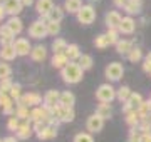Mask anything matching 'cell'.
<instances>
[{"mask_svg": "<svg viewBox=\"0 0 151 142\" xmlns=\"http://www.w3.org/2000/svg\"><path fill=\"white\" fill-rule=\"evenodd\" d=\"M84 70L81 69V65L77 62H69L67 65L60 70V77L65 84H77L82 80Z\"/></svg>", "mask_w": 151, "mask_h": 142, "instance_id": "1", "label": "cell"}, {"mask_svg": "<svg viewBox=\"0 0 151 142\" xmlns=\"http://www.w3.org/2000/svg\"><path fill=\"white\" fill-rule=\"evenodd\" d=\"M116 94H118V90L111 84H101L96 90V99L101 104H111L116 99Z\"/></svg>", "mask_w": 151, "mask_h": 142, "instance_id": "2", "label": "cell"}, {"mask_svg": "<svg viewBox=\"0 0 151 142\" xmlns=\"http://www.w3.org/2000/svg\"><path fill=\"white\" fill-rule=\"evenodd\" d=\"M77 22L82 23V25H91L94 20H96V10H94V7L91 4H87L81 9V10L77 12Z\"/></svg>", "mask_w": 151, "mask_h": 142, "instance_id": "3", "label": "cell"}, {"mask_svg": "<svg viewBox=\"0 0 151 142\" xmlns=\"http://www.w3.org/2000/svg\"><path fill=\"white\" fill-rule=\"evenodd\" d=\"M29 35L32 38H37V40L47 37V22L45 20H34L29 27Z\"/></svg>", "mask_w": 151, "mask_h": 142, "instance_id": "4", "label": "cell"}, {"mask_svg": "<svg viewBox=\"0 0 151 142\" xmlns=\"http://www.w3.org/2000/svg\"><path fill=\"white\" fill-rule=\"evenodd\" d=\"M123 74H124V67L121 65L119 62H111V64L106 67V70H104L106 79L111 80V82H118L119 79L123 77Z\"/></svg>", "mask_w": 151, "mask_h": 142, "instance_id": "5", "label": "cell"}, {"mask_svg": "<svg viewBox=\"0 0 151 142\" xmlns=\"http://www.w3.org/2000/svg\"><path fill=\"white\" fill-rule=\"evenodd\" d=\"M39 104H44V97L39 92H27L22 95V99L17 102V105H27V107H37Z\"/></svg>", "mask_w": 151, "mask_h": 142, "instance_id": "6", "label": "cell"}, {"mask_svg": "<svg viewBox=\"0 0 151 142\" xmlns=\"http://www.w3.org/2000/svg\"><path fill=\"white\" fill-rule=\"evenodd\" d=\"M143 102H145V100H143V95H141L139 92H133L131 97L128 99V102L123 105V112L124 114H129L131 110H138Z\"/></svg>", "mask_w": 151, "mask_h": 142, "instance_id": "7", "label": "cell"}, {"mask_svg": "<svg viewBox=\"0 0 151 142\" xmlns=\"http://www.w3.org/2000/svg\"><path fill=\"white\" fill-rule=\"evenodd\" d=\"M103 127H104V119H101L99 115L92 114V115H89V117H87V120H86V129L91 132V134L101 132V131H103Z\"/></svg>", "mask_w": 151, "mask_h": 142, "instance_id": "8", "label": "cell"}, {"mask_svg": "<svg viewBox=\"0 0 151 142\" xmlns=\"http://www.w3.org/2000/svg\"><path fill=\"white\" fill-rule=\"evenodd\" d=\"M14 49H15L17 55L24 57V55H29L32 52V45H30V42H29L27 38L19 37V38H15V42H14Z\"/></svg>", "mask_w": 151, "mask_h": 142, "instance_id": "9", "label": "cell"}, {"mask_svg": "<svg viewBox=\"0 0 151 142\" xmlns=\"http://www.w3.org/2000/svg\"><path fill=\"white\" fill-rule=\"evenodd\" d=\"M54 2L52 0H37L35 2V12H37V15L42 17V20L44 18H47V15L50 13V10L54 9Z\"/></svg>", "mask_w": 151, "mask_h": 142, "instance_id": "10", "label": "cell"}, {"mask_svg": "<svg viewBox=\"0 0 151 142\" xmlns=\"http://www.w3.org/2000/svg\"><path fill=\"white\" fill-rule=\"evenodd\" d=\"M121 20H123V17H121V13L118 10H109L104 15V23H106L108 28H119Z\"/></svg>", "mask_w": 151, "mask_h": 142, "instance_id": "11", "label": "cell"}, {"mask_svg": "<svg viewBox=\"0 0 151 142\" xmlns=\"http://www.w3.org/2000/svg\"><path fill=\"white\" fill-rule=\"evenodd\" d=\"M4 7H5V10H7V15H10V17H19V13L24 9L20 0H5Z\"/></svg>", "mask_w": 151, "mask_h": 142, "instance_id": "12", "label": "cell"}, {"mask_svg": "<svg viewBox=\"0 0 151 142\" xmlns=\"http://www.w3.org/2000/svg\"><path fill=\"white\" fill-rule=\"evenodd\" d=\"M32 134H34V127H32V124H30V120H22L19 131L15 132V137L17 139H22V141H25V139H29Z\"/></svg>", "mask_w": 151, "mask_h": 142, "instance_id": "13", "label": "cell"}, {"mask_svg": "<svg viewBox=\"0 0 151 142\" xmlns=\"http://www.w3.org/2000/svg\"><path fill=\"white\" fill-rule=\"evenodd\" d=\"M59 100H60V92L59 90H47L44 94V104L45 107L52 109L55 105H59Z\"/></svg>", "mask_w": 151, "mask_h": 142, "instance_id": "14", "label": "cell"}, {"mask_svg": "<svg viewBox=\"0 0 151 142\" xmlns=\"http://www.w3.org/2000/svg\"><path fill=\"white\" fill-rule=\"evenodd\" d=\"M134 28H136V20L133 18V17H129V15H126V17H123V20H121V25H119V33H133L134 32Z\"/></svg>", "mask_w": 151, "mask_h": 142, "instance_id": "15", "label": "cell"}, {"mask_svg": "<svg viewBox=\"0 0 151 142\" xmlns=\"http://www.w3.org/2000/svg\"><path fill=\"white\" fill-rule=\"evenodd\" d=\"M15 42V35L12 33V30L7 25L0 27V44L2 45H14Z\"/></svg>", "mask_w": 151, "mask_h": 142, "instance_id": "16", "label": "cell"}, {"mask_svg": "<svg viewBox=\"0 0 151 142\" xmlns=\"http://www.w3.org/2000/svg\"><path fill=\"white\" fill-rule=\"evenodd\" d=\"M64 7H59V5H55L52 10H50V13L47 15V18H44L45 22H59L64 18Z\"/></svg>", "mask_w": 151, "mask_h": 142, "instance_id": "17", "label": "cell"}, {"mask_svg": "<svg viewBox=\"0 0 151 142\" xmlns=\"http://www.w3.org/2000/svg\"><path fill=\"white\" fill-rule=\"evenodd\" d=\"M45 57H47V49L44 45H35V47H32L30 59L34 62H42V60H45Z\"/></svg>", "mask_w": 151, "mask_h": 142, "instance_id": "18", "label": "cell"}, {"mask_svg": "<svg viewBox=\"0 0 151 142\" xmlns=\"http://www.w3.org/2000/svg\"><path fill=\"white\" fill-rule=\"evenodd\" d=\"M69 62L70 60L67 59V55L65 54H54V57H52V60H50L52 67H54V69H59V70H62Z\"/></svg>", "mask_w": 151, "mask_h": 142, "instance_id": "19", "label": "cell"}, {"mask_svg": "<svg viewBox=\"0 0 151 142\" xmlns=\"http://www.w3.org/2000/svg\"><path fill=\"white\" fill-rule=\"evenodd\" d=\"M128 15H138L141 12V0H128V4L124 5V9H123Z\"/></svg>", "mask_w": 151, "mask_h": 142, "instance_id": "20", "label": "cell"}, {"mask_svg": "<svg viewBox=\"0 0 151 142\" xmlns=\"http://www.w3.org/2000/svg\"><path fill=\"white\" fill-rule=\"evenodd\" d=\"M5 25L12 30V33H14V35H19V33L22 32V28H24L22 20L19 18V17H9V20H7Z\"/></svg>", "mask_w": 151, "mask_h": 142, "instance_id": "21", "label": "cell"}, {"mask_svg": "<svg viewBox=\"0 0 151 142\" xmlns=\"http://www.w3.org/2000/svg\"><path fill=\"white\" fill-rule=\"evenodd\" d=\"M15 57H17V52L14 49V45H2V49H0V59L10 62Z\"/></svg>", "mask_w": 151, "mask_h": 142, "instance_id": "22", "label": "cell"}, {"mask_svg": "<svg viewBox=\"0 0 151 142\" xmlns=\"http://www.w3.org/2000/svg\"><path fill=\"white\" fill-rule=\"evenodd\" d=\"M82 0H65L64 2V10L69 12V13H76L77 15V12L82 9Z\"/></svg>", "mask_w": 151, "mask_h": 142, "instance_id": "23", "label": "cell"}, {"mask_svg": "<svg viewBox=\"0 0 151 142\" xmlns=\"http://www.w3.org/2000/svg\"><path fill=\"white\" fill-rule=\"evenodd\" d=\"M126 124L131 129H138V126L141 124V115L138 110H131L129 114H126Z\"/></svg>", "mask_w": 151, "mask_h": 142, "instance_id": "24", "label": "cell"}, {"mask_svg": "<svg viewBox=\"0 0 151 142\" xmlns=\"http://www.w3.org/2000/svg\"><path fill=\"white\" fill-rule=\"evenodd\" d=\"M94 114L106 120V119H111V117H113V109H111L109 104H99L96 107V112H94Z\"/></svg>", "mask_w": 151, "mask_h": 142, "instance_id": "25", "label": "cell"}, {"mask_svg": "<svg viewBox=\"0 0 151 142\" xmlns=\"http://www.w3.org/2000/svg\"><path fill=\"white\" fill-rule=\"evenodd\" d=\"M55 136H57V127H54V126H45V129L37 134V137L40 141H50Z\"/></svg>", "mask_w": 151, "mask_h": 142, "instance_id": "26", "label": "cell"}, {"mask_svg": "<svg viewBox=\"0 0 151 142\" xmlns=\"http://www.w3.org/2000/svg\"><path fill=\"white\" fill-rule=\"evenodd\" d=\"M65 55H67V59L70 60V62H76V60H79V57H81V49H79V45L77 44H69V47H67V50H65Z\"/></svg>", "mask_w": 151, "mask_h": 142, "instance_id": "27", "label": "cell"}, {"mask_svg": "<svg viewBox=\"0 0 151 142\" xmlns=\"http://www.w3.org/2000/svg\"><path fill=\"white\" fill-rule=\"evenodd\" d=\"M74 102H76V97H74V94L72 92L65 90V92L60 94L59 105H62V107H74Z\"/></svg>", "mask_w": 151, "mask_h": 142, "instance_id": "28", "label": "cell"}, {"mask_svg": "<svg viewBox=\"0 0 151 142\" xmlns=\"http://www.w3.org/2000/svg\"><path fill=\"white\" fill-rule=\"evenodd\" d=\"M133 49H134V47H133V42H131V40H119L118 44H116V50H118V54H121V55H128Z\"/></svg>", "mask_w": 151, "mask_h": 142, "instance_id": "29", "label": "cell"}, {"mask_svg": "<svg viewBox=\"0 0 151 142\" xmlns=\"http://www.w3.org/2000/svg\"><path fill=\"white\" fill-rule=\"evenodd\" d=\"M67 42H65L64 38H55L54 42H52V50H54V54H65V50H67Z\"/></svg>", "mask_w": 151, "mask_h": 142, "instance_id": "30", "label": "cell"}, {"mask_svg": "<svg viewBox=\"0 0 151 142\" xmlns=\"http://www.w3.org/2000/svg\"><path fill=\"white\" fill-rule=\"evenodd\" d=\"M131 90H129V87L128 85H123L121 89H118V94H116V99H118L119 102H123V104H126L128 102V99L131 97Z\"/></svg>", "mask_w": 151, "mask_h": 142, "instance_id": "31", "label": "cell"}, {"mask_svg": "<svg viewBox=\"0 0 151 142\" xmlns=\"http://www.w3.org/2000/svg\"><path fill=\"white\" fill-rule=\"evenodd\" d=\"M77 64L81 65L82 70H89L92 67V57L89 54H82L81 57H79V60H77Z\"/></svg>", "mask_w": 151, "mask_h": 142, "instance_id": "32", "label": "cell"}, {"mask_svg": "<svg viewBox=\"0 0 151 142\" xmlns=\"http://www.w3.org/2000/svg\"><path fill=\"white\" fill-rule=\"evenodd\" d=\"M106 37H108L109 45H116L119 40H121V38H119V30H118V28H108Z\"/></svg>", "mask_w": 151, "mask_h": 142, "instance_id": "33", "label": "cell"}, {"mask_svg": "<svg viewBox=\"0 0 151 142\" xmlns=\"http://www.w3.org/2000/svg\"><path fill=\"white\" fill-rule=\"evenodd\" d=\"M15 115H17L20 120H30V112H29V107H27V105H17Z\"/></svg>", "mask_w": 151, "mask_h": 142, "instance_id": "34", "label": "cell"}, {"mask_svg": "<svg viewBox=\"0 0 151 142\" xmlns=\"http://www.w3.org/2000/svg\"><path fill=\"white\" fill-rule=\"evenodd\" d=\"M126 57H128V60H129V62L136 64V62H139V60L143 59V52H141V49H139V47H134V49L131 50L129 54L126 55Z\"/></svg>", "mask_w": 151, "mask_h": 142, "instance_id": "35", "label": "cell"}, {"mask_svg": "<svg viewBox=\"0 0 151 142\" xmlns=\"http://www.w3.org/2000/svg\"><path fill=\"white\" fill-rule=\"evenodd\" d=\"M19 127H20V119H19L17 115L9 117V120H7V129L12 131V132H17L19 131Z\"/></svg>", "mask_w": 151, "mask_h": 142, "instance_id": "36", "label": "cell"}, {"mask_svg": "<svg viewBox=\"0 0 151 142\" xmlns=\"http://www.w3.org/2000/svg\"><path fill=\"white\" fill-rule=\"evenodd\" d=\"M14 99L9 95V94H0V107L2 109H9V107H14Z\"/></svg>", "mask_w": 151, "mask_h": 142, "instance_id": "37", "label": "cell"}, {"mask_svg": "<svg viewBox=\"0 0 151 142\" xmlns=\"http://www.w3.org/2000/svg\"><path fill=\"white\" fill-rule=\"evenodd\" d=\"M9 95H10L15 102H19V100L22 99V85L20 84H14L12 89H10V92H9Z\"/></svg>", "mask_w": 151, "mask_h": 142, "instance_id": "38", "label": "cell"}, {"mask_svg": "<svg viewBox=\"0 0 151 142\" xmlns=\"http://www.w3.org/2000/svg\"><path fill=\"white\" fill-rule=\"evenodd\" d=\"M94 45H96L97 49H106V47L109 45L106 33H99V35H97L96 38H94Z\"/></svg>", "mask_w": 151, "mask_h": 142, "instance_id": "39", "label": "cell"}, {"mask_svg": "<svg viewBox=\"0 0 151 142\" xmlns=\"http://www.w3.org/2000/svg\"><path fill=\"white\" fill-rule=\"evenodd\" d=\"M44 115H42V107H34L30 110V122H42Z\"/></svg>", "mask_w": 151, "mask_h": 142, "instance_id": "40", "label": "cell"}, {"mask_svg": "<svg viewBox=\"0 0 151 142\" xmlns=\"http://www.w3.org/2000/svg\"><path fill=\"white\" fill-rule=\"evenodd\" d=\"M10 75H12V67L9 64H2L0 62V80L10 79Z\"/></svg>", "mask_w": 151, "mask_h": 142, "instance_id": "41", "label": "cell"}, {"mask_svg": "<svg viewBox=\"0 0 151 142\" xmlns=\"http://www.w3.org/2000/svg\"><path fill=\"white\" fill-rule=\"evenodd\" d=\"M72 142H94V139L89 132H79V134H76Z\"/></svg>", "mask_w": 151, "mask_h": 142, "instance_id": "42", "label": "cell"}, {"mask_svg": "<svg viewBox=\"0 0 151 142\" xmlns=\"http://www.w3.org/2000/svg\"><path fill=\"white\" fill-rule=\"evenodd\" d=\"M12 85H14V82H12L10 79H4V80H0V94H9L10 92Z\"/></svg>", "mask_w": 151, "mask_h": 142, "instance_id": "43", "label": "cell"}, {"mask_svg": "<svg viewBox=\"0 0 151 142\" xmlns=\"http://www.w3.org/2000/svg\"><path fill=\"white\" fill-rule=\"evenodd\" d=\"M59 32H60L59 22H47V33L49 35H57Z\"/></svg>", "mask_w": 151, "mask_h": 142, "instance_id": "44", "label": "cell"}, {"mask_svg": "<svg viewBox=\"0 0 151 142\" xmlns=\"http://www.w3.org/2000/svg\"><path fill=\"white\" fill-rule=\"evenodd\" d=\"M128 142H143V136H141L136 129H131L129 137H128Z\"/></svg>", "mask_w": 151, "mask_h": 142, "instance_id": "45", "label": "cell"}, {"mask_svg": "<svg viewBox=\"0 0 151 142\" xmlns=\"http://www.w3.org/2000/svg\"><path fill=\"white\" fill-rule=\"evenodd\" d=\"M143 70L148 74V72L151 70V52L148 55H146V59H145V64H143Z\"/></svg>", "mask_w": 151, "mask_h": 142, "instance_id": "46", "label": "cell"}, {"mask_svg": "<svg viewBox=\"0 0 151 142\" xmlns=\"http://www.w3.org/2000/svg\"><path fill=\"white\" fill-rule=\"evenodd\" d=\"M113 2H114V5L119 7V9H124V5L128 4V0H113Z\"/></svg>", "mask_w": 151, "mask_h": 142, "instance_id": "47", "label": "cell"}, {"mask_svg": "<svg viewBox=\"0 0 151 142\" xmlns=\"http://www.w3.org/2000/svg\"><path fill=\"white\" fill-rule=\"evenodd\" d=\"M5 15H7L5 7H4V5H0V20H4V18H5Z\"/></svg>", "mask_w": 151, "mask_h": 142, "instance_id": "48", "label": "cell"}, {"mask_svg": "<svg viewBox=\"0 0 151 142\" xmlns=\"http://www.w3.org/2000/svg\"><path fill=\"white\" fill-rule=\"evenodd\" d=\"M2 142H19V141H17V137L9 136V137H5V139H2Z\"/></svg>", "mask_w": 151, "mask_h": 142, "instance_id": "49", "label": "cell"}, {"mask_svg": "<svg viewBox=\"0 0 151 142\" xmlns=\"http://www.w3.org/2000/svg\"><path fill=\"white\" fill-rule=\"evenodd\" d=\"M20 2H22V5L24 7H30L34 4V0H20Z\"/></svg>", "mask_w": 151, "mask_h": 142, "instance_id": "50", "label": "cell"}, {"mask_svg": "<svg viewBox=\"0 0 151 142\" xmlns=\"http://www.w3.org/2000/svg\"><path fill=\"white\" fill-rule=\"evenodd\" d=\"M143 142H151V134H148V136H143Z\"/></svg>", "mask_w": 151, "mask_h": 142, "instance_id": "51", "label": "cell"}, {"mask_svg": "<svg viewBox=\"0 0 151 142\" xmlns=\"http://www.w3.org/2000/svg\"><path fill=\"white\" fill-rule=\"evenodd\" d=\"M4 2H5V0H0V5H4Z\"/></svg>", "mask_w": 151, "mask_h": 142, "instance_id": "52", "label": "cell"}, {"mask_svg": "<svg viewBox=\"0 0 151 142\" xmlns=\"http://www.w3.org/2000/svg\"><path fill=\"white\" fill-rule=\"evenodd\" d=\"M148 75H150V77H151V70H150V72H148Z\"/></svg>", "mask_w": 151, "mask_h": 142, "instance_id": "53", "label": "cell"}, {"mask_svg": "<svg viewBox=\"0 0 151 142\" xmlns=\"http://www.w3.org/2000/svg\"><path fill=\"white\" fill-rule=\"evenodd\" d=\"M150 122H151V115H150Z\"/></svg>", "mask_w": 151, "mask_h": 142, "instance_id": "54", "label": "cell"}, {"mask_svg": "<svg viewBox=\"0 0 151 142\" xmlns=\"http://www.w3.org/2000/svg\"><path fill=\"white\" fill-rule=\"evenodd\" d=\"M0 142H2V139H0Z\"/></svg>", "mask_w": 151, "mask_h": 142, "instance_id": "55", "label": "cell"}]
</instances>
